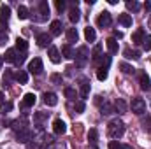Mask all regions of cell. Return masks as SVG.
Returning a JSON list of instances; mask_svg holds the SVG:
<instances>
[{
    "label": "cell",
    "instance_id": "cell-12",
    "mask_svg": "<svg viewBox=\"0 0 151 149\" xmlns=\"http://www.w3.org/2000/svg\"><path fill=\"white\" fill-rule=\"evenodd\" d=\"M44 104L49 105V107H55V105L58 104V97H56L55 93H51V91H49V93L46 91V93H44Z\"/></svg>",
    "mask_w": 151,
    "mask_h": 149
},
{
    "label": "cell",
    "instance_id": "cell-32",
    "mask_svg": "<svg viewBox=\"0 0 151 149\" xmlns=\"http://www.w3.org/2000/svg\"><path fill=\"white\" fill-rule=\"evenodd\" d=\"M107 69L106 67H99V72H97V77H99V81H106L107 79Z\"/></svg>",
    "mask_w": 151,
    "mask_h": 149
},
{
    "label": "cell",
    "instance_id": "cell-3",
    "mask_svg": "<svg viewBox=\"0 0 151 149\" xmlns=\"http://www.w3.org/2000/svg\"><path fill=\"white\" fill-rule=\"evenodd\" d=\"M42 70H44V67H42V60L40 58H34L30 63H28V72L34 75H39L42 74Z\"/></svg>",
    "mask_w": 151,
    "mask_h": 149
},
{
    "label": "cell",
    "instance_id": "cell-39",
    "mask_svg": "<svg viewBox=\"0 0 151 149\" xmlns=\"http://www.w3.org/2000/svg\"><path fill=\"white\" fill-rule=\"evenodd\" d=\"M55 5H56V9H58L60 12H63V11H65V2H63V0H56V2H55Z\"/></svg>",
    "mask_w": 151,
    "mask_h": 149
},
{
    "label": "cell",
    "instance_id": "cell-13",
    "mask_svg": "<svg viewBox=\"0 0 151 149\" xmlns=\"http://www.w3.org/2000/svg\"><path fill=\"white\" fill-rule=\"evenodd\" d=\"M30 137H32L30 130H21V132H18V133H16V140H18V142H21V144H27V142L30 140Z\"/></svg>",
    "mask_w": 151,
    "mask_h": 149
},
{
    "label": "cell",
    "instance_id": "cell-24",
    "mask_svg": "<svg viewBox=\"0 0 151 149\" xmlns=\"http://www.w3.org/2000/svg\"><path fill=\"white\" fill-rule=\"evenodd\" d=\"M114 107H116V111L121 112V114H123V112H127V109H128V107H127V102H125L123 98H118V100L114 102Z\"/></svg>",
    "mask_w": 151,
    "mask_h": 149
},
{
    "label": "cell",
    "instance_id": "cell-21",
    "mask_svg": "<svg viewBox=\"0 0 151 149\" xmlns=\"http://www.w3.org/2000/svg\"><path fill=\"white\" fill-rule=\"evenodd\" d=\"M84 37L88 42H95V39H97V34H95V30L91 28V27H86L84 28Z\"/></svg>",
    "mask_w": 151,
    "mask_h": 149
},
{
    "label": "cell",
    "instance_id": "cell-33",
    "mask_svg": "<svg viewBox=\"0 0 151 149\" xmlns=\"http://www.w3.org/2000/svg\"><path fill=\"white\" fill-rule=\"evenodd\" d=\"M65 97L69 100H76L77 98V91H76L74 88H65Z\"/></svg>",
    "mask_w": 151,
    "mask_h": 149
},
{
    "label": "cell",
    "instance_id": "cell-29",
    "mask_svg": "<svg viewBox=\"0 0 151 149\" xmlns=\"http://www.w3.org/2000/svg\"><path fill=\"white\" fill-rule=\"evenodd\" d=\"M127 9H128V11H132V12H137V11L141 9V4H139V2H135V0H132V2L128 0V2H127Z\"/></svg>",
    "mask_w": 151,
    "mask_h": 149
},
{
    "label": "cell",
    "instance_id": "cell-18",
    "mask_svg": "<svg viewBox=\"0 0 151 149\" xmlns=\"http://www.w3.org/2000/svg\"><path fill=\"white\" fill-rule=\"evenodd\" d=\"M144 37H146V35H144V28H137V30L132 34V42H134V44H141V42L144 40Z\"/></svg>",
    "mask_w": 151,
    "mask_h": 149
},
{
    "label": "cell",
    "instance_id": "cell-10",
    "mask_svg": "<svg viewBox=\"0 0 151 149\" xmlns=\"http://www.w3.org/2000/svg\"><path fill=\"white\" fill-rule=\"evenodd\" d=\"M53 132H55L56 135H62V133L67 132V125H65L62 119H55V121H53Z\"/></svg>",
    "mask_w": 151,
    "mask_h": 149
},
{
    "label": "cell",
    "instance_id": "cell-36",
    "mask_svg": "<svg viewBox=\"0 0 151 149\" xmlns=\"http://www.w3.org/2000/svg\"><path fill=\"white\" fill-rule=\"evenodd\" d=\"M142 46H144V49H146V51H151V35L144 37V40H142Z\"/></svg>",
    "mask_w": 151,
    "mask_h": 149
},
{
    "label": "cell",
    "instance_id": "cell-26",
    "mask_svg": "<svg viewBox=\"0 0 151 149\" xmlns=\"http://www.w3.org/2000/svg\"><path fill=\"white\" fill-rule=\"evenodd\" d=\"M16 56H18L16 49H7L4 58H5V62H9V63H14V62H16Z\"/></svg>",
    "mask_w": 151,
    "mask_h": 149
},
{
    "label": "cell",
    "instance_id": "cell-19",
    "mask_svg": "<svg viewBox=\"0 0 151 149\" xmlns=\"http://www.w3.org/2000/svg\"><path fill=\"white\" fill-rule=\"evenodd\" d=\"M47 54H49V60L53 62V63H60L62 62V58H60V53H58V49L56 47H49V51H47Z\"/></svg>",
    "mask_w": 151,
    "mask_h": 149
},
{
    "label": "cell",
    "instance_id": "cell-20",
    "mask_svg": "<svg viewBox=\"0 0 151 149\" xmlns=\"http://www.w3.org/2000/svg\"><path fill=\"white\" fill-rule=\"evenodd\" d=\"M14 79H16L19 84H27V82H28V74H27L25 70H19V72L14 74Z\"/></svg>",
    "mask_w": 151,
    "mask_h": 149
},
{
    "label": "cell",
    "instance_id": "cell-16",
    "mask_svg": "<svg viewBox=\"0 0 151 149\" xmlns=\"http://www.w3.org/2000/svg\"><path fill=\"white\" fill-rule=\"evenodd\" d=\"M35 100H37V97L34 95V93H27L25 97H23V107H34V104H35Z\"/></svg>",
    "mask_w": 151,
    "mask_h": 149
},
{
    "label": "cell",
    "instance_id": "cell-6",
    "mask_svg": "<svg viewBox=\"0 0 151 149\" xmlns=\"http://www.w3.org/2000/svg\"><path fill=\"white\" fill-rule=\"evenodd\" d=\"M77 5H79V2L76 0V2H70V11H69V19L72 21V23H77L79 19H81V12H79V9H77Z\"/></svg>",
    "mask_w": 151,
    "mask_h": 149
},
{
    "label": "cell",
    "instance_id": "cell-47",
    "mask_svg": "<svg viewBox=\"0 0 151 149\" xmlns=\"http://www.w3.org/2000/svg\"><path fill=\"white\" fill-rule=\"evenodd\" d=\"M2 65H4V56H0V69H2Z\"/></svg>",
    "mask_w": 151,
    "mask_h": 149
},
{
    "label": "cell",
    "instance_id": "cell-15",
    "mask_svg": "<svg viewBox=\"0 0 151 149\" xmlns=\"http://www.w3.org/2000/svg\"><path fill=\"white\" fill-rule=\"evenodd\" d=\"M88 93H90V81L86 77H83L81 79V91H79V95H81V98H86Z\"/></svg>",
    "mask_w": 151,
    "mask_h": 149
},
{
    "label": "cell",
    "instance_id": "cell-31",
    "mask_svg": "<svg viewBox=\"0 0 151 149\" xmlns=\"http://www.w3.org/2000/svg\"><path fill=\"white\" fill-rule=\"evenodd\" d=\"M119 69H121L123 74H134L135 72V69L132 65H128V63H119Z\"/></svg>",
    "mask_w": 151,
    "mask_h": 149
},
{
    "label": "cell",
    "instance_id": "cell-35",
    "mask_svg": "<svg viewBox=\"0 0 151 149\" xmlns=\"http://www.w3.org/2000/svg\"><path fill=\"white\" fill-rule=\"evenodd\" d=\"M88 139H90L91 142H97V139H99V133H97V130H95V128H91V130L88 132Z\"/></svg>",
    "mask_w": 151,
    "mask_h": 149
},
{
    "label": "cell",
    "instance_id": "cell-1",
    "mask_svg": "<svg viewBox=\"0 0 151 149\" xmlns=\"http://www.w3.org/2000/svg\"><path fill=\"white\" fill-rule=\"evenodd\" d=\"M123 133H125V123L121 119H113L109 123V137L116 140V139H121Z\"/></svg>",
    "mask_w": 151,
    "mask_h": 149
},
{
    "label": "cell",
    "instance_id": "cell-14",
    "mask_svg": "<svg viewBox=\"0 0 151 149\" xmlns=\"http://www.w3.org/2000/svg\"><path fill=\"white\" fill-rule=\"evenodd\" d=\"M106 46H107V49H109V53L111 54H116L118 53V49H119V44H118V40L114 37H109L106 40Z\"/></svg>",
    "mask_w": 151,
    "mask_h": 149
},
{
    "label": "cell",
    "instance_id": "cell-5",
    "mask_svg": "<svg viewBox=\"0 0 151 149\" xmlns=\"http://www.w3.org/2000/svg\"><path fill=\"white\" fill-rule=\"evenodd\" d=\"M111 23H113V18H111V12H107V11L100 12V16L97 18V25H99L100 28H106V27H109Z\"/></svg>",
    "mask_w": 151,
    "mask_h": 149
},
{
    "label": "cell",
    "instance_id": "cell-30",
    "mask_svg": "<svg viewBox=\"0 0 151 149\" xmlns=\"http://www.w3.org/2000/svg\"><path fill=\"white\" fill-rule=\"evenodd\" d=\"M125 56H127L128 60H139V58H141V53H139V51H130V49H127V51H125Z\"/></svg>",
    "mask_w": 151,
    "mask_h": 149
},
{
    "label": "cell",
    "instance_id": "cell-4",
    "mask_svg": "<svg viewBox=\"0 0 151 149\" xmlns=\"http://www.w3.org/2000/svg\"><path fill=\"white\" fill-rule=\"evenodd\" d=\"M130 107H132V112H135V114L141 116V114L146 112V102L142 98H134L132 104H130Z\"/></svg>",
    "mask_w": 151,
    "mask_h": 149
},
{
    "label": "cell",
    "instance_id": "cell-28",
    "mask_svg": "<svg viewBox=\"0 0 151 149\" xmlns=\"http://www.w3.org/2000/svg\"><path fill=\"white\" fill-rule=\"evenodd\" d=\"M30 16V12H28V7H25V5H19L18 7V18L19 19H27Z\"/></svg>",
    "mask_w": 151,
    "mask_h": 149
},
{
    "label": "cell",
    "instance_id": "cell-45",
    "mask_svg": "<svg viewBox=\"0 0 151 149\" xmlns=\"http://www.w3.org/2000/svg\"><path fill=\"white\" fill-rule=\"evenodd\" d=\"M123 37V34H121V32H118V30H116V32H114V39H116V40H118V39H121Z\"/></svg>",
    "mask_w": 151,
    "mask_h": 149
},
{
    "label": "cell",
    "instance_id": "cell-42",
    "mask_svg": "<svg viewBox=\"0 0 151 149\" xmlns=\"http://www.w3.org/2000/svg\"><path fill=\"white\" fill-rule=\"evenodd\" d=\"M119 148H121V144L118 140H111L109 142V149H119Z\"/></svg>",
    "mask_w": 151,
    "mask_h": 149
},
{
    "label": "cell",
    "instance_id": "cell-27",
    "mask_svg": "<svg viewBox=\"0 0 151 149\" xmlns=\"http://www.w3.org/2000/svg\"><path fill=\"white\" fill-rule=\"evenodd\" d=\"M16 49H18V51H21V53H25V51H27V49H28V42H27V40H25V39H16Z\"/></svg>",
    "mask_w": 151,
    "mask_h": 149
},
{
    "label": "cell",
    "instance_id": "cell-11",
    "mask_svg": "<svg viewBox=\"0 0 151 149\" xmlns=\"http://www.w3.org/2000/svg\"><path fill=\"white\" fill-rule=\"evenodd\" d=\"M49 28H51V35H53V37H56V35H60V34H62L63 25H62V21H60V19H55V21H51Z\"/></svg>",
    "mask_w": 151,
    "mask_h": 149
},
{
    "label": "cell",
    "instance_id": "cell-9",
    "mask_svg": "<svg viewBox=\"0 0 151 149\" xmlns=\"http://www.w3.org/2000/svg\"><path fill=\"white\" fill-rule=\"evenodd\" d=\"M139 81H141V90L150 91V90H151V79H150V75L146 74V72H141V74H139Z\"/></svg>",
    "mask_w": 151,
    "mask_h": 149
},
{
    "label": "cell",
    "instance_id": "cell-2",
    "mask_svg": "<svg viewBox=\"0 0 151 149\" xmlns=\"http://www.w3.org/2000/svg\"><path fill=\"white\" fill-rule=\"evenodd\" d=\"M74 56H76V63H77V67H84L86 62H88V58H90V51H88L86 46H81V47H77V51H76Z\"/></svg>",
    "mask_w": 151,
    "mask_h": 149
},
{
    "label": "cell",
    "instance_id": "cell-34",
    "mask_svg": "<svg viewBox=\"0 0 151 149\" xmlns=\"http://www.w3.org/2000/svg\"><path fill=\"white\" fill-rule=\"evenodd\" d=\"M12 77H14V75H12V72H11V70H5V74H4V79H2V82H4V86H5V84H11V81H12Z\"/></svg>",
    "mask_w": 151,
    "mask_h": 149
},
{
    "label": "cell",
    "instance_id": "cell-49",
    "mask_svg": "<svg viewBox=\"0 0 151 149\" xmlns=\"http://www.w3.org/2000/svg\"><path fill=\"white\" fill-rule=\"evenodd\" d=\"M148 27H150V28H151V18H150V21H148Z\"/></svg>",
    "mask_w": 151,
    "mask_h": 149
},
{
    "label": "cell",
    "instance_id": "cell-40",
    "mask_svg": "<svg viewBox=\"0 0 151 149\" xmlns=\"http://www.w3.org/2000/svg\"><path fill=\"white\" fill-rule=\"evenodd\" d=\"M86 109V104L84 102H76V112H83Z\"/></svg>",
    "mask_w": 151,
    "mask_h": 149
},
{
    "label": "cell",
    "instance_id": "cell-41",
    "mask_svg": "<svg viewBox=\"0 0 151 149\" xmlns=\"http://www.w3.org/2000/svg\"><path fill=\"white\" fill-rule=\"evenodd\" d=\"M23 62H25V53H19V54L16 56V62H14V63H18V65H21Z\"/></svg>",
    "mask_w": 151,
    "mask_h": 149
},
{
    "label": "cell",
    "instance_id": "cell-43",
    "mask_svg": "<svg viewBox=\"0 0 151 149\" xmlns=\"http://www.w3.org/2000/svg\"><path fill=\"white\" fill-rule=\"evenodd\" d=\"M142 125H144V128L151 130V117H146V121H142Z\"/></svg>",
    "mask_w": 151,
    "mask_h": 149
},
{
    "label": "cell",
    "instance_id": "cell-25",
    "mask_svg": "<svg viewBox=\"0 0 151 149\" xmlns=\"http://www.w3.org/2000/svg\"><path fill=\"white\" fill-rule=\"evenodd\" d=\"M118 21H119L123 27H132V16H130V14H119Z\"/></svg>",
    "mask_w": 151,
    "mask_h": 149
},
{
    "label": "cell",
    "instance_id": "cell-37",
    "mask_svg": "<svg viewBox=\"0 0 151 149\" xmlns=\"http://www.w3.org/2000/svg\"><path fill=\"white\" fill-rule=\"evenodd\" d=\"M49 81H51L53 84H60V82H62V75L60 74H53L51 77H49Z\"/></svg>",
    "mask_w": 151,
    "mask_h": 149
},
{
    "label": "cell",
    "instance_id": "cell-7",
    "mask_svg": "<svg viewBox=\"0 0 151 149\" xmlns=\"http://www.w3.org/2000/svg\"><path fill=\"white\" fill-rule=\"evenodd\" d=\"M9 16H11V7L9 5H5V4H2V7H0V30L5 27V23H7V19H9Z\"/></svg>",
    "mask_w": 151,
    "mask_h": 149
},
{
    "label": "cell",
    "instance_id": "cell-46",
    "mask_svg": "<svg viewBox=\"0 0 151 149\" xmlns=\"http://www.w3.org/2000/svg\"><path fill=\"white\" fill-rule=\"evenodd\" d=\"M119 149H132V148H130V146H127V144H121V148H119Z\"/></svg>",
    "mask_w": 151,
    "mask_h": 149
},
{
    "label": "cell",
    "instance_id": "cell-23",
    "mask_svg": "<svg viewBox=\"0 0 151 149\" xmlns=\"http://www.w3.org/2000/svg\"><path fill=\"white\" fill-rule=\"evenodd\" d=\"M77 39H79L77 28H69V30H67V40L72 44V42H77Z\"/></svg>",
    "mask_w": 151,
    "mask_h": 149
},
{
    "label": "cell",
    "instance_id": "cell-22",
    "mask_svg": "<svg viewBox=\"0 0 151 149\" xmlns=\"http://www.w3.org/2000/svg\"><path fill=\"white\" fill-rule=\"evenodd\" d=\"M62 54H63V56H65V58H69V60H70V58H74V49H72V46H70V44H65V46H63V47H62Z\"/></svg>",
    "mask_w": 151,
    "mask_h": 149
},
{
    "label": "cell",
    "instance_id": "cell-48",
    "mask_svg": "<svg viewBox=\"0 0 151 149\" xmlns=\"http://www.w3.org/2000/svg\"><path fill=\"white\" fill-rule=\"evenodd\" d=\"M2 100H4V93L0 91V102H2Z\"/></svg>",
    "mask_w": 151,
    "mask_h": 149
},
{
    "label": "cell",
    "instance_id": "cell-44",
    "mask_svg": "<svg viewBox=\"0 0 151 149\" xmlns=\"http://www.w3.org/2000/svg\"><path fill=\"white\" fill-rule=\"evenodd\" d=\"M11 109H12V105H11V104H5V105L2 107V112L5 114V112H9V111H11Z\"/></svg>",
    "mask_w": 151,
    "mask_h": 149
},
{
    "label": "cell",
    "instance_id": "cell-38",
    "mask_svg": "<svg viewBox=\"0 0 151 149\" xmlns=\"http://www.w3.org/2000/svg\"><path fill=\"white\" fill-rule=\"evenodd\" d=\"M102 114H104V116H107V114H113V107H111L109 104H104V105H102Z\"/></svg>",
    "mask_w": 151,
    "mask_h": 149
},
{
    "label": "cell",
    "instance_id": "cell-8",
    "mask_svg": "<svg viewBox=\"0 0 151 149\" xmlns=\"http://www.w3.org/2000/svg\"><path fill=\"white\" fill-rule=\"evenodd\" d=\"M39 11H40V16H39L37 21L47 19V16H49V4H47L46 0H40V2H39Z\"/></svg>",
    "mask_w": 151,
    "mask_h": 149
},
{
    "label": "cell",
    "instance_id": "cell-17",
    "mask_svg": "<svg viewBox=\"0 0 151 149\" xmlns=\"http://www.w3.org/2000/svg\"><path fill=\"white\" fill-rule=\"evenodd\" d=\"M37 44L40 47H47L49 44H51V35H47V34H39L37 35Z\"/></svg>",
    "mask_w": 151,
    "mask_h": 149
}]
</instances>
